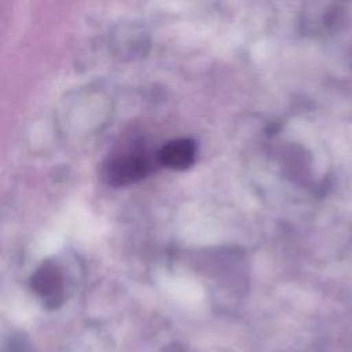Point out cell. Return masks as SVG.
<instances>
[{
  "mask_svg": "<svg viewBox=\"0 0 352 352\" xmlns=\"http://www.w3.org/2000/svg\"><path fill=\"white\" fill-rule=\"evenodd\" d=\"M153 169V162L142 151L116 155L103 166V179L116 187L136 183Z\"/></svg>",
  "mask_w": 352,
  "mask_h": 352,
  "instance_id": "1",
  "label": "cell"
},
{
  "mask_svg": "<svg viewBox=\"0 0 352 352\" xmlns=\"http://www.w3.org/2000/svg\"><path fill=\"white\" fill-rule=\"evenodd\" d=\"M197 144L190 138H179L165 143L157 153L158 164L175 169L184 170L195 162Z\"/></svg>",
  "mask_w": 352,
  "mask_h": 352,
  "instance_id": "2",
  "label": "cell"
},
{
  "mask_svg": "<svg viewBox=\"0 0 352 352\" xmlns=\"http://www.w3.org/2000/svg\"><path fill=\"white\" fill-rule=\"evenodd\" d=\"M62 285V272L51 263H43L32 278V287L48 300H55L60 296Z\"/></svg>",
  "mask_w": 352,
  "mask_h": 352,
  "instance_id": "3",
  "label": "cell"
}]
</instances>
